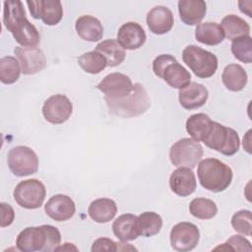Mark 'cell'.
<instances>
[{
	"label": "cell",
	"mask_w": 252,
	"mask_h": 252,
	"mask_svg": "<svg viewBox=\"0 0 252 252\" xmlns=\"http://www.w3.org/2000/svg\"><path fill=\"white\" fill-rule=\"evenodd\" d=\"M72 112L73 104L71 100L61 94L49 96L42 106V114L45 120L52 124H62L66 122Z\"/></svg>",
	"instance_id": "cell-13"
},
{
	"label": "cell",
	"mask_w": 252,
	"mask_h": 252,
	"mask_svg": "<svg viewBox=\"0 0 252 252\" xmlns=\"http://www.w3.org/2000/svg\"><path fill=\"white\" fill-rule=\"evenodd\" d=\"M174 19L172 12L165 6H156L147 15V25L155 34H164L173 27Z\"/></svg>",
	"instance_id": "cell-18"
},
{
	"label": "cell",
	"mask_w": 252,
	"mask_h": 252,
	"mask_svg": "<svg viewBox=\"0 0 252 252\" xmlns=\"http://www.w3.org/2000/svg\"><path fill=\"white\" fill-rule=\"evenodd\" d=\"M92 252L94 251H117L118 242H114L112 239L106 237H100L94 241L92 245Z\"/></svg>",
	"instance_id": "cell-37"
},
{
	"label": "cell",
	"mask_w": 252,
	"mask_h": 252,
	"mask_svg": "<svg viewBox=\"0 0 252 252\" xmlns=\"http://www.w3.org/2000/svg\"><path fill=\"white\" fill-rule=\"evenodd\" d=\"M61 234L57 227L50 224L30 226L22 230L16 239L17 248L24 252L54 251L60 244Z\"/></svg>",
	"instance_id": "cell-2"
},
{
	"label": "cell",
	"mask_w": 252,
	"mask_h": 252,
	"mask_svg": "<svg viewBox=\"0 0 252 252\" xmlns=\"http://www.w3.org/2000/svg\"><path fill=\"white\" fill-rule=\"evenodd\" d=\"M1 207V220H0V226L6 227L12 224L15 219V212L14 209L11 207V205L2 202L0 204Z\"/></svg>",
	"instance_id": "cell-38"
},
{
	"label": "cell",
	"mask_w": 252,
	"mask_h": 252,
	"mask_svg": "<svg viewBox=\"0 0 252 252\" xmlns=\"http://www.w3.org/2000/svg\"><path fill=\"white\" fill-rule=\"evenodd\" d=\"M196 39L207 45H217L224 39V32L217 23L206 22L197 25L195 30Z\"/></svg>",
	"instance_id": "cell-25"
},
{
	"label": "cell",
	"mask_w": 252,
	"mask_h": 252,
	"mask_svg": "<svg viewBox=\"0 0 252 252\" xmlns=\"http://www.w3.org/2000/svg\"><path fill=\"white\" fill-rule=\"evenodd\" d=\"M203 147L201 144L190 138L178 140L169 151V159L177 167L194 168L203 157Z\"/></svg>",
	"instance_id": "cell-8"
},
{
	"label": "cell",
	"mask_w": 252,
	"mask_h": 252,
	"mask_svg": "<svg viewBox=\"0 0 252 252\" xmlns=\"http://www.w3.org/2000/svg\"><path fill=\"white\" fill-rule=\"evenodd\" d=\"M44 211L52 220L56 221H64L74 216L76 206L71 197L64 194H56L44 205Z\"/></svg>",
	"instance_id": "cell-16"
},
{
	"label": "cell",
	"mask_w": 252,
	"mask_h": 252,
	"mask_svg": "<svg viewBox=\"0 0 252 252\" xmlns=\"http://www.w3.org/2000/svg\"><path fill=\"white\" fill-rule=\"evenodd\" d=\"M251 220V212L249 210H240L232 216L231 225L237 232L250 236L252 232Z\"/></svg>",
	"instance_id": "cell-35"
},
{
	"label": "cell",
	"mask_w": 252,
	"mask_h": 252,
	"mask_svg": "<svg viewBox=\"0 0 252 252\" xmlns=\"http://www.w3.org/2000/svg\"><path fill=\"white\" fill-rule=\"evenodd\" d=\"M203 143L224 156H233L239 150V136L235 130L213 121Z\"/></svg>",
	"instance_id": "cell-6"
},
{
	"label": "cell",
	"mask_w": 252,
	"mask_h": 252,
	"mask_svg": "<svg viewBox=\"0 0 252 252\" xmlns=\"http://www.w3.org/2000/svg\"><path fill=\"white\" fill-rule=\"evenodd\" d=\"M72 250L78 251L79 249H78L73 243H68V242H66V243H64L63 245H60V244H59V245L55 248L54 251H72Z\"/></svg>",
	"instance_id": "cell-39"
},
{
	"label": "cell",
	"mask_w": 252,
	"mask_h": 252,
	"mask_svg": "<svg viewBox=\"0 0 252 252\" xmlns=\"http://www.w3.org/2000/svg\"><path fill=\"white\" fill-rule=\"evenodd\" d=\"M200 239V231L198 227L187 221L176 223L170 231L171 247L180 252L193 250Z\"/></svg>",
	"instance_id": "cell-12"
},
{
	"label": "cell",
	"mask_w": 252,
	"mask_h": 252,
	"mask_svg": "<svg viewBox=\"0 0 252 252\" xmlns=\"http://www.w3.org/2000/svg\"><path fill=\"white\" fill-rule=\"evenodd\" d=\"M231 52L234 57L244 63L252 62V38L250 35L240 36L232 40Z\"/></svg>",
	"instance_id": "cell-34"
},
{
	"label": "cell",
	"mask_w": 252,
	"mask_h": 252,
	"mask_svg": "<svg viewBox=\"0 0 252 252\" xmlns=\"http://www.w3.org/2000/svg\"><path fill=\"white\" fill-rule=\"evenodd\" d=\"M198 179L201 185L212 192L224 191L231 183L233 173L231 168L217 158H205L198 164Z\"/></svg>",
	"instance_id": "cell-3"
},
{
	"label": "cell",
	"mask_w": 252,
	"mask_h": 252,
	"mask_svg": "<svg viewBox=\"0 0 252 252\" xmlns=\"http://www.w3.org/2000/svg\"><path fill=\"white\" fill-rule=\"evenodd\" d=\"M217 249L233 250V251H248V252H250L252 250V247H251V244H250L249 240H247L243 236H241V235H232L221 246H218V247L215 248V250H217Z\"/></svg>",
	"instance_id": "cell-36"
},
{
	"label": "cell",
	"mask_w": 252,
	"mask_h": 252,
	"mask_svg": "<svg viewBox=\"0 0 252 252\" xmlns=\"http://www.w3.org/2000/svg\"><path fill=\"white\" fill-rule=\"evenodd\" d=\"M137 220L138 218L133 214H124L119 216L112 223L114 235L122 242L136 239L140 236Z\"/></svg>",
	"instance_id": "cell-23"
},
{
	"label": "cell",
	"mask_w": 252,
	"mask_h": 252,
	"mask_svg": "<svg viewBox=\"0 0 252 252\" xmlns=\"http://www.w3.org/2000/svg\"><path fill=\"white\" fill-rule=\"evenodd\" d=\"M156 76L163 79L171 88L181 90L190 84V73L170 54H160L153 61Z\"/></svg>",
	"instance_id": "cell-5"
},
{
	"label": "cell",
	"mask_w": 252,
	"mask_h": 252,
	"mask_svg": "<svg viewBox=\"0 0 252 252\" xmlns=\"http://www.w3.org/2000/svg\"><path fill=\"white\" fill-rule=\"evenodd\" d=\"M95 51L99 52L106 60L107 66L115 67L120 65L125 59V50L116 39H105L95 46Z\"/></svg>",
	"instance_id": "cell-27"
},
{
	"label": "cell",
	"mask_w": 252,
	"mask_h": 252,
	"mask_svg": "<svg viewBox=\"0 0 252 252\" xmlns=\"http://www.w3.org/2000/svg\"><path fill=\"white\" fill-rule=\"evenodd\" d=\"M9 169L16 176H28L38 169V158L33 150L27 146L12 148L7 156Z\"/></svg>",
	"instance_id": "cell-10"
},
{
	"label": "cell",
	"mask_w": 252,
	"mask_h": 252,
	"mask_svg": "<svg viewBox=\"0 0 252 252\" xmlns=\"http://www.w3.org/2000/svg\"><path fill=\"white\" fill-rule=\"evenodd\" d=\"M196 185V177L191 168L179 167L175 169L169 177L171 191L181 197L191 195L195 191Z\"/></svg>",
	"instance_id": "cell-20"
},
{
	"label": "cell",
	"mask_w": 252,
	"mask_h": 252,
	"mask_svg": "<svg viewBox=\"0 0 252 252\" xmlns=\"http://www.w3.org/2000/svg\"><path fill=\"white\" fill-rule=\"evenodd\" d=\"M182 59L191 71L199 78H210L218 69L217 56L197 45L186 46L182 51Z\"/></svg>",
	"instance_id": "cell-7"
},
{
	"label": "cell",
	"mask_w": 252,
	"mask_h": 252,
	"mask_svg": "<svg viewBox=\"0 0 252 252\" xmlns=\"http://www.w3.org/2000/svg\"><path fill=\"white\" fill-rule=\"evenodd\" d=\"M178 12L181 21L188 26L199 25L207 13V5L203 0H180Z\"/></svg>",
	"instance_id": "cell-21"
},
{
	"label": "cell",
	"mask_w": 252,
	"mask_h": 252,
	"mask_svg": "<svg viewBox=\"0 0 252 252\" xmlns=\"http://www.w3.org/2000/svg\"><path fill=\"white\" fill-rule=\"evenodd\" d=\"M14 53L25 75L38 73L46 66L45 55L36 46H17Z\"/></svg>",
	"instance_id": "cell-15"
},
{
	"label": "cell",
	"mask_w": 252,
	"mask_h": 252,
	"mask_svg": "<svg viewBox=\"0 0 252 252\" xmlns=\"http://www.w3.org/2000/svg\"><path fill=\"white\" fill-rule=\"evenodd\" d=\"M21 72L20 63L15 57L4 56L0 59V80L3 84H14L18 81Z\"/></svg>",
	"instance_id": "cell-33"
},
{
	"label": "cell",
	"mask_w": 252,
	"mask_h": 252,
	"mask_svg": "<svg viewBox=\"0 0 252 252\" xmlns=\"http://www.w3.org/2000/svg\"><path fill=\"white\" fill-rule=\"evenodd\" d=\"M96 89L104 94V98L119 99L127 96L133 91L134 84L125 74L110 73L97 84Z\"/></svg>",
	"instance_id": "cell-11"
},
{
	"label": "cell",
	"mask_w": 252,
	"mask_h": 252,
	"mask_svg": "<svg viewBox=\"0 0 252 252\" xmlns=\"http://www.w3.org/2000/svg\"><path fill=\"white\" fill-rule=\"evenodd\" d=\"M137 218L139 234L142 236H154L158 234L162 227V219L155 212H144Z\"/></svg>",
	"instance_id": "cell-30"
},
{
	"label": "cell",
	"mask_w": 252,
	"mask_h": 252,
	"mask_svg": "<svg viewBox=\"0 0 252 252\" xmlns=\"http://www.w3.org/2000/svg\"><path fill=\"white\" fill-rule=\"evenodd\" d=\"M3 4V23L15 40L22 46H36L40 36L36 28L28 21L23 3L9 0Z\"/></svg>",
	"instance_id": "cell-1"
},
{
	"label": "cell",
	"mask_w": 252,
	"mask_h": 252,
	"mask_svg": "<svg viewBox=\"0 0 252 252\" xmlns=\"http://www.w3.org/2000/svg\"><path fill=\"white\" fill-rule=\"evenodd\" d=\"M16 203L25 209H38L45 199L46 189L44 184L37 179H27L21 181L14 189Z\"/></svg>",
	"instance_id": "cell-9"
},
{
	"label": "cell",
	"mask_w": 252,
	"mask_h": 252,
	"mask_svg": "<svg viewBox=\"0 0 252 252\" xmlns=\"http://www.w3.org/2000/svg\"><path fill=\"white\" fill-rule=\"evenodd\" d=\"M209 96L206 87L196 82H192L183 89L179 90L178 99L181 106L185 109L191 110L203 106Z\"/></svg>",
	"instance_id": "cell-19"
},
{
	"label": "cell",
	"mask_w": 252,
	"mask_h": 252,
	"mask_svg": "<svg viewBox=\"0 0 252 252\" xmlns=\"http://www.w3.org/2000/svg\"><path fill=\"white\" fill-rule=\"evenodd\" d=\"M30 12L34 19H40L47 26L57 25L63 17V8L59 0L27 1Z\"/></svg>",
	"instance_id": "cell-14"
},
{
	"label": "cell",
	"mask_w": 252,
	"mask_h": 252,
	"mask_svg": "<svg viewBox=\"0 0 252 252\" xmlns=\"http://www.w3.org/2000/svg\"><path fill=\"white\" fill-rule=\"evenodd\" d=\"M228 39H235L240 36L249 35L250 27L246 21L236 15L225 16L220 25Z\"/></svg>",
	"instance_id": "cell-28"
},
{
	"label": "cell",
	"mask_w": 252,
	"mask_h": 252,
	"mask_svg": "<svg viewBox=\"0 0 252 252\" xmlns=\"http://www.w3.org/2000/svg\"><path fill=\"white\" fill-rule=\"evenodd\" d=\"M146 32L144 29L135 22H127L123 24L117 32V41L128 50L140 48L146 41Z\"/></svg>",
	"instance_id": "cell-17"
},
{
	"label": "cell",
	"mask_w": 252,
	"mask_h": 252,
	"mask_svg": "<svg viewBox=\"0 0 252 252\" xmlns=\"http://www.w3.org/2000/svg\"><path fill=\"white\" fill-rule=\"evenodd\" d=\"M247 2H248V1H239V2H238V6H239V9H240V11H241L242 13L246 14L248 17H252V16H251V6L246 7Z\"/></svg>",
	"instance_id": "cell-40"
},
{
	"label": "cell",
	"mask_w": 252,
	"mask_h": 252,
	"mask_svg": "<svg viewBox=\"0 0 252 252\" xmlns=\"http://www.w3.org/2000/svg\"><path fill=\"white\" fill-rule=\"evenodd\" d=\"M117 213L116 203L108 198H100L93 201L89 208L90 218L98 223H105L113 220Z\"/></svg>",
	"instance_id": "cell-24"
},
{
	"label": "cell",
	"mask_w": 252,
	"mask_h": 252,
	"mask_svg": "<svg viewBox=\"0 0 252 252\" xmlns=\"http://www.w3.org/2000/svg\"><path fill=\"white\" fill-rule=\"evenodd\" d=\"M78 35L87 41H98L103 36V27L98 19L91 15L79 17L75 24Z\"/></svg>",
	"instance_id": "cell-22"
},
{
	"label": "cell",
	"mask_w": 252,
	"mask_h": 252,
	"mask_svg": "<svg viewBox=\"0 0 252 252\" xmlns=\"http://www.w3.org/2000/svg\"><path fill=\"white\" fill-rule=\"evenodd\" d=\"M212 122L211 118L205 113L193 114L186 121V131L193 140L203 142L211 128Z\"/></svg>",
	"instance_id": "cell-29"
},
{
	"label": "cell",
	"mask_w": 252,
	"mask_h": 252,
	"mask_svg": "<svg viewBox=\"0 0 252 252\" xmlns=\"http://www.w3.org/2000/svg\"><path fill=\"white\" fill-rule=\"evenodd\" d=\"M109 111L123 118L139 116L151 106V100L143 85L134 84L133 91L125 97L119 99L104 98Z\"/></svg>",
	"instance_id": "cell-4"
},
{
	"label": "cell",
	"mask_w": 252,
	"mask_h": 252,
	"mask_svg": "<svg viewBox=\"0 0 252 252\" xmlns=\"http://www.w3.org/2000/svg\"><path fill=\"white\" fill-rule=\"evenodd\" d=\"M189 211L191 215L200 220L213 219L218 213V207L213 200L206 198H195L190 202Z\"/></svg>",
	"instance_id": "cell-32"
},
{
	"label": "cell",
	"mask_w": 252,
	"mask_h": 252,
	"mask_svg": "<svg viewBox=\"0 0 252 252\" xmlns=\"http://www.w3.org/2000/svg\"><path fill=\"white\" fill-rule=\"evenodd\" d=\"M221 80L227 90L239 92L242 91L247 84V74L240 65L229 64L223 69Z\"/></svg>",
	"instance_id": "cell-26"
},
{
	"label": "cell",
	"mask_w": 252,
	"mask_h": 252,
	"mask_svg": "<svg viewBox=\"0 0 252 252\" xmlns=\"http://www.w3.org/2000/svg\"><path fill=\"white\" fill-rule=\"evenodd\" d=\"M78 64L89 74H98L107 66L105 58L95 50L82 54L78 58Z\"/></svg>",
	"instance_id": "cell-31"
}]
</instances>
